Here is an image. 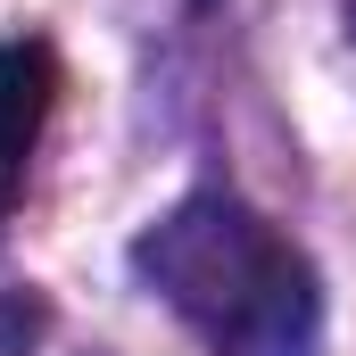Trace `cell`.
<instances>
[{
    "mask_svg": "<svg viewBox=\"0 0 356 356\" xmlns=\"http://www.w3.org/2000/svg\"><path fill=\"white\" fill-rule=\"evenodd\" d=\"M141 273L216 356H307L315 273L241 199H182L141 241Z\"/></svg>",
    "mask_w": 356,
    "mask_h": 356,
    "instance_id": "obj_1",
    "label": "cell"
},
{
    "mask_svg": "<svg viewBox=\"0 0 356 356\" xmlns=\"http://www.w3.org/2000/svg\"><path fill=\"white\" fill-rule=\"evenodd\" d=\"M50 91H58V58L42 42H0V199L17 191L33 141H42Z\"/></svg>",
    "mask_w": 356,
    "mask_h": 356,
    "instance_id": "obj_2",
    "label": "cell"
}]
</instances>
